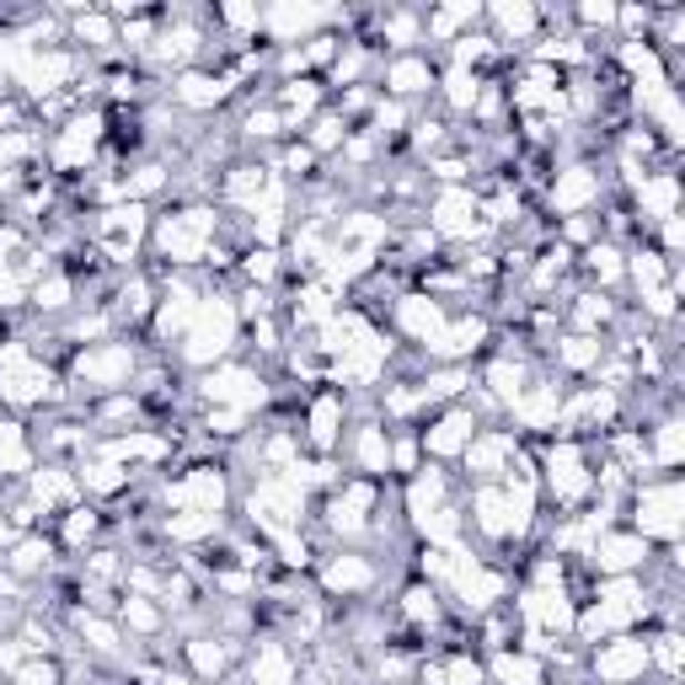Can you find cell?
<instances>
[{"instance_id": "6da1fadb", "label": "cell", "mask_w": 685, "mask_h": 685, "mask_svg": "<svg viewBox=\"0 0 685 685\" xmlns=\"http://www.w3.org/2000/svg\"><path fill=\"white\" fill-rule=\"evenodd\" d=\"M129 370H134V349H129V343H87V354L75 359V375H81L91 391L123 386Z\"/></svg>"}, {"instance_id": "7a4b0ae2", "label": "cell", "mask_w": 685, "mask_h": 685, "mask_svg": "<svg viewBox=\"0 0 685 685\" xmlns=\"http://www.w3.org/2000/svg\"><path fill=\"white\" fill-rule=\"evenodd\" d=\"M648 669V637H611L595 648V675L605 685H632Z\"/></svg>"}, {"instance_id": "3957f363", "label": "cell", "mask_w": 685, "mask_h": 685, "mask_svg": "<svg viewBox=\"0 0 685 685\" xmlns=\"http://www.w3.org/2000/svg\"><path fill=\"white\" fill-rule=\"evenodd\" d=\"M590 461H584V450L563 440V445L546 455V482H552V493H557V504H578L584 493H595V472H584Z\"/></svg>"}, {"instance_id": "277c9868", "label": "cell", "mask_w": 685, "mask_h": 685, "mask_svg": "<svg viewBox=\"0 0 685 685\" xmlns=\"http://www.w3.org/2000/svg\"><path fill=\"white\" fill-rule=\"evenodd\" d=\"M477 440V413L472 407H445L423 429V450L429 455H466V445Z\"/></svg>"}, {"instance_id": "5b68a950", "label": "cell", "mask_w": 685, "mask_h": 685, "mask_svg": "<svg viewBox=\"0 0 685 685\" xmlns=\"http://www.w3.org/2000/svg\"><path fill=\"white\" fill-rule=\"evenodd\" d=\"M477 214H482V204H477V193H472V188H445L429 220H434V231H440V236L461 241V236H472V231H477Z\"/></svg>"}, {"instance_id": "8992f818", "label": "cell", "mask_w": 685, "mask_h": 685, "mask_svg": "<svg viewBox=\"0 0 685 685\" xmlns=\"http://www.w3.org/2000/svg\"><path fill=\"white\" fill-rule=\"evenodd\" d=\"M440 87V70L429 64V54H391L386 60V91L391 97H423Z\"/></svg>"}, {"instance_id": "52a82bcc", "label": "cell", "mask_w": 685, "mask_h": 685, "mask_svg": "<svg viewBox=\"0 0 685 685\" xmlns=\"http://www.w3.org/2000/svg\"><path fill=\"white\" fill-rule=\"evenodd\" d=\"M322 584H328V595H359V590L375 584V567L364 563L359 552H338V557H328V567H322Z\"/></svg>"}, {"instance_id": "ba28073f", "label": "cell", "mask_w": 685, "mask_h": 685, "mask_svg": "<svg viewBox=\"0 0 685 685\" xmlns=\"http://www.w3.org/2000/svg\"><path fill=\"white\" fill-rule=\"evenodd\" d=\"M600 199V178L590 167H567L557 172V188H552V204L563 209V214H584V204Z\"/></svg>"}, {"instance_id": "9c48e42d", "label": "cell", "mask_w": 685, "mask_h": 685, "mask_svg": "<svg viewBox=\"0 0 685 685\" xmlns=\"http://www.w3.org/2000/svg\"><path fill=\"white\" fill-rule=\"evenodd\" d=\"M172 97H178L182 108H214V102H225V81L214 70H182Z\"/></svg>"}, {"instance_id": "30bf717a", "label": "cell", "mask_w": 685, "mask_h": 685, "mask_svg": "<svg viewBox=\"0 0 685 685\" xmlns=\"http://www.w3.org/2000/svg\"><path fill=\"white\" fill-rule=\"evenodd\" d=\"M343 396L338 391H328V396H316L311 402V450H332L343 434Z\"/></svg>"}, {"instance_id": "8fae6325", "label": "cell", "mask_w": 685, "mask_h": 685, "mask_svg": "<svg viewBox=\"0 0 685 685\" xmlns=\"http://www.w3.org/2000/svg\"><path fill=\"white\" fill-rule=\"evenodd\" d=\"M487 675H498L504 685H546V664L536 654H508V648H498L493 664H487Z\"/></svg>"}, {"instance_id": "7c38bea8", "label": "cell", "mask_w": 685, "mask_h": 685, "mask_svg": "<svg viewBox=\"0 0 685 685\" xmlns=\"http://www.w3.org/2000/svg\"><path fill=\"white\" fill-rule=\"evenodd\" d=\"M70 43L108 49V43H119V28H113V17H108V11H75V17H70Z\"/></svg>"}, {"instance_id": "4fadbf2b", "label": "cell", "mask_w": 685, "mask_h": 685, "mask_svg": "<svg viewBox=\"0 0 685 685\" xmlns=\"http://www.w3.org/2000/svg\"><path fill=\"white\" fill-rule=\"evenodd\" d=\"M487 17H493V28H498V43H508V38L520 43V38H531V32L541 28L536 6H493Z\"/></svg>"}, {"instance_id": "5bb4252c", "label": "cell", "mask_w": 685, "mask_h": 685, "mask_svg": "<svg viewBox=\"0 0 685 685\" xmlns=\"http://www.w3.org/2000/svg\"><path fill=\"white\" fill-rule=\"evenodd\" d=\"M49 563H54V541H43V536L17 541V546H11V557H6V567H11V573H22V578L43 573Z\"/></svg>"}, {"instance_id": "9a60e30c", "label": "cell", "mask_w": 685, "mask_h": 685, "mask_svg": "<svg viewBox=\"0 0 685 685\" xmlns=\"http://www.w3.org/2000/svg\"><path fill=\"white\" fill-rule=\"evenodd\" d=\"M252 681L258 685H290L295 681V664L284 648H273V643H258V658H252Z\"/></svg>"}, {"instance_id": "2e32d148", "label": "cell", "mask_w": 685, "mask_h": 685, "mask_svg": "<svg viewBox=\"0 0 685 685\" xmlns=\"http://www.w3.org/2000/svg\"><path fill=\"white\" fill-rule=\"evenodd\" d=\"M440 87H445V102L455 108V113H472L477 108V70H450V75H440Z\"/></svg>"}, {"instance_id": "e0dca14e", "label": "cell", "mask_w": 685, "mask_h": 685, "mask_svg": "<svg viewBox=\"0 0 685 685\" xmlns=\"http://www.w3.org/2000/svg\"><path fill=\"white\" fill-rule=\"evenodd\" d=\"M584 269L595 273L600 284H616V279H622V273H626V263H622V252H616L611 241H595V246L584 252Z\"/></svg>"}, {"instance_id": "ac0fdd59", "label": "cell", "mask_w": 685, "mask_h": 685, "mask_svg": "<svg viewBox=\"0 0 685 685\" xmlns=\"http://www.w3.org/2000/svg\"><path fill=\"white\" fill-rule=\"evenodd\" d=\"M28 440L17 423H0V472H28Z\"/></svg>"}, {"instance_id": "d6986e66", "label": "cell", "mask_w": 685, "mask_h": 685, "mask_svg": "<svg viewBox=\"0 0 685 685\" xmlns=\"http://www.w3.org/2000/svg\"><path fill=\"white\" fill-rule=\"evenodd\" d=\"M188 658H193L199 681H214V675L225 669V648H220V637H199V643H188Z\"/></svg>"}, {"instance_id": "ffe728a7", "label": "cell", "mask_w": 685, "mask_h": 685, "mask_svg": "<svg viewBox=\"0 0 685 685\" xmlns=\"http://www.w3.org/2000/svg\"><path fill=\"white\" fill-rule=\"evenodd\" d=\"M32 305H38V311H64V305H70V279H64V273L38 279V284H32Z\"/></svg>"}, {"instance_id": "44dd1931", "label": "cell", "mask_w": 685, "mask_h": 685, "mask_svg": "<svg viewBox=\"0 0 685 685\" xmlns=\"http://www.w3.org/2000/svg\"><path fill=\"white\" fill-rule=\"evenodd\" d=\"M123 622L134 626V632H155V626H161V611H155L150 600L129 595V600H123Z\"/></svg>"}, {"instance_id": "7402d4cb", "label": "cell", "mask_w": 685, "mask_h": 685, "mask_svg": "<svg viewBox=\"0 0 685 685\" xmlns=\"http://www.w3.org/2000/svg\"><path fill=\"white\" fill-rule=\"evenodd\" d=\"M482 681H487V664H477V658H466V654L450 658L445 685H482Z\"/></svg>"}, {"instance_id": "603a6c76", "label": "cell", "mask_w": 685, "mask_h": 685, "mask_svg": "<svg viewBox=\"0 0 685 685\" xmlns=\"http://www.w3.org/2000/svg\"><path fill=\"white\" fill-rule=\"evenodd\" d=\"M81 637H91L97 654H113V648H119V632L108 622H97V616H81Z\"/></svg>"}, {"instance_id": "cb8c5ba5", "label": "cell", "mask_w": 685, "mask_h": 685, "mask_svg": "<svg viewBox=\"0 0 685 685\" xmlns=\"http://www.w3.org/2000/svg\"><path fill=\"white\" fill-rule=\"evenodd\" d=\"M91 531H97V508H70V520H64V546H81Z\"/></svg>"}, {"instance_id": "d4e9b609", "label": "cell", "mask_w": 685, "mask_h": 685, "mask_svg": "<svg viewBox=\"0 0 685 685\" xmlns=\"http://www.w3.org/2000/svg\"><path fill=\"white\" fill-rule=\"evenodd\" d=\"M573 17H578L584 28H611V22H616V6H605V0H600V6H578Z\"/></svg>"}, {"instance_id": "484cf974", "label": "cell", "mask_w": 685, "mask_h": 685, "mask_svg": "<svg viewBox=\"0 0 685 685\" xmlns=\"http://www.w3.org/2000/svg\"><path fill=\"white\" fill-rule=\"evenodd\" d=\"M241 269H246V279H258V284H263V279H273V269H279V263H273V252L263 246V252H246V263H241Z\"/></svg>"}, {"instance_id": "4316f807", "label": "cell", "mask_w": 685, "mask_h": 685, "mask_svg": "<svg viewBox=\"0 0 685 685\" xmlns=\"http://www.w3.org/2000/svg\"><path fill=\"white\" fill-rule=\"evenodd\" d=\"M54 681H60L54 664H28V669H17V685H54Z\"/></svg>"}]
</instances>
